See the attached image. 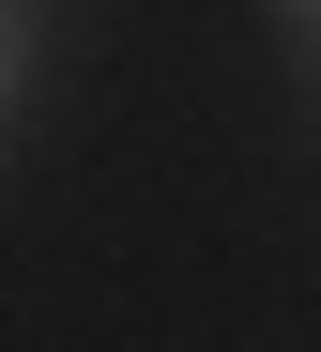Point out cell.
I'll return each mask as SVG.
<instances>
[{
	"instance_id": "2",
	"label": "cell",
	"mask_w": 321,
	"mask_h": 352,
	"mask_svg": "<svg viewBox=\"0 0 321 352\" xmlns=\"http://www.w3.org/2000/svg\"><path fill=\"white\" fill-rule=\"evenodd\" d=\"M306 16H321V0H306Z\"/></svg>"
},
{
	"instance_id": "1",
	"label": "cell",
	"mask_w": 321,
	"mask_h": 352,
	"mask_svg": "<svg viewBox=\"0 0 321 352\" xmlns=\"http://www.w3.org/2000/svg\"><path fill=\"white\" fill-rule=\"evenodd\" d=\"M0 92H16V16H0Z\"/></svg>"
}]
</instances>
